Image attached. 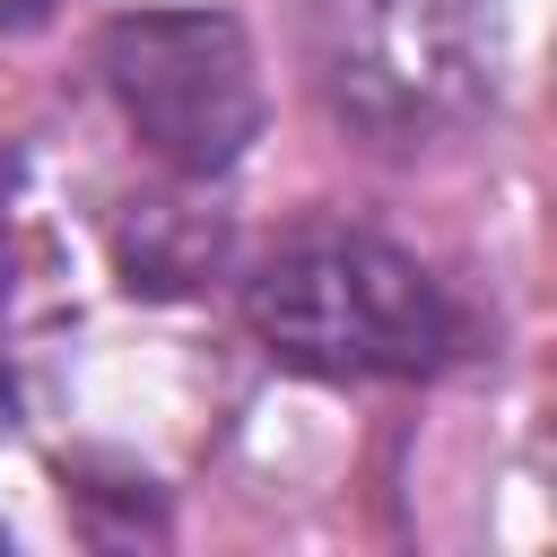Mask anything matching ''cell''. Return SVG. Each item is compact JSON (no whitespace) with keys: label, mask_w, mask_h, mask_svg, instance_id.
Wrapping results in <instances>:
<instances>
[{"label":"cell","mask_w":557,"mask_h":557,"mask_svg":"<svg viewBox=\"0 0 557 557\" xmlns=\"http://www.w3.org/2000/svg\"><path fill=\"white\" fill-rule=\"evenodd\" d=\"M0 540H9V522H0Z\"/></svg>","instance_id":"5"},{"label":"cell","mask_w":557,"mask_h":557,"mask_svg":"<svg viewBox=\"0 0 557 557\" xmlns=\"http://www.w3.org/2000/svg\"><path fill=\"white\" fill-rule=\"evenodd\" d=\"M96 70L131 139L183 183L226 174L261 139V70L226 9H131L96 35Z\"/></svg>","instance_id":"2"},{"label":"cell","mask_w":557,"mask_h":557,"mask_svg":"<svg viewBox=\"0 0 557 557\" xmlns=\"http://www.w3.org/2000/svg\"><path fill=\"white\" fill-rule=\"evenodd\" d=\"M252 339L313 383H400L461 348V313L426 261L357 226L287 235L244 287Z\"/></svg>","instance_id":"1"},{"label":"cell","mask_w":557,"mask_h":557,"mask_svg":"<svg viewBox=\"0 0 557 557\" xmlns=\"http://www.w3.org/2000/svg\"><path fill=\"white\" fill-rule=\"evenodd\" d=\"M52 17V0H0V35H17V26H44Z\"/></svg>","instance_id":"4"},{"label":"cell","mask_w":557,"mask_h":557,"mask_svg":"<svg viewBox=\"0 0 557 557\" xmlns=\"http://www.w3.org/2000/svg\"><path fill=\"white\" fill-rule=\"evenodd\" d=\"M313 61L331 104L374 139L453 131L487 96V17L479 0H322Z\"/></svg>","instance_id":"3"}]
</instances>
